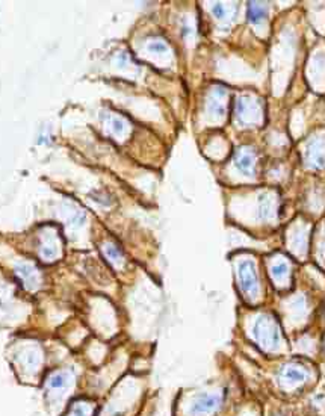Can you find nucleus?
<instances>
[{
  "label": "nucleus",
  "mask_w": 325,
  "mask_h": 416,
  "mask_svg": "<svg viewBox=\"0 0 325 416\" xmlns=\"http://www.w3.org/2000/svg\"><path fill=\"white\" fill-rule=\"evenodd\" d=\"M253 336L260 348L265 351H277L281 344L280 327L271 315H260L253 327Z\"/></svg>",
  "instance_id": "f257e3e1"
},
{
  "label": "nucleus",
  "mask_w": 325,
  "mask_h": 416,
  "mask_svg": "<svg viewBox=\"0 0 325 416\" xmlns=\"http://www.w3.org/2000/svg\"><path fill=\"white\" fill-rule=\"evenodd\" d=\"M224 404V393L215 392V393H198L192 398L189 407H188V415L190 416H207L215 413L219 410V407Z\"/></svg>",
  "instance_id": "f03ea898"
},
{
  "label": "nucleus",
  "mask_w": 325,
  "mask_h": 416,
  "mask_svg": "<svg viewBox=\"0 0 325 416\" xmlns=\"http://www.w3.org/2000/svg\"><path fill=\"white\" fill-rule=\"evenodd\" d=\"M238 280L239 286L248 295L257 294L259 289V278L256 273V265L253 260H242L238 267Z\"/></svg>",
  "instance_id": "7ed1b4c3"
},
{
  "label": "nucleus",
  "mask_w": 325,
  "mask_h": 416,
  "mask_svg": "<svg viewBox=\"0 0 325 416\" xmlns=\"http://www.w3.org/2000/svg\"><path fill=\"white\" fill-rule=\"evenodd\" d=\"M309 369L299 365H288L280 371V383L286 388H297L309 380Z\"/></svg>",
  "instance_id": "20e7f679"
},
{
  "label": "nucleus",
  "mask_w": 325,
  "mask_h": 416,
  "mask_svg": "<svg viewBox=\"0 0 325 416\" xmlns=\"http://www.w3.org/2000/svg\"><path fill=\"white\" fill-rule=\"evenodd\" d=\"M14 270H15V274L20 277V280L23 281V286L29 289V291H35L40 288V283H41V277H40V273L38 270L32 265V263H27V262H20V263H15L14 265Z\"/></svg>",
  "instance_id": "39448f33"
},
{
  "label": "nucleus",
  "mask_w": 325,
  "mask_h": 416,
  "mask_svg": "<svg viewBox=\"0 0 325 416\" xmlns=\"http://www.w3.org/2000/svg\"><path fill=\"white\" fill-rule=\"evenodd\" d=\"M71 385V374L68 371H56L47 380V388L50 390H65Z\"/></svg>",
  "instance_id": "423d86ee"
},
{
  "label": "nucleus",
  "mask_w": 325,
  "mask_h": 416,
  "mask_svg": "<svg viewBox=\"0 0 325 416\" xmlns=\"http://www.w3.org/2000/svg\"><path fill=\"white\" fill-rule=\"evenodd\" d=\"M40 254H41V257H43L46 262L56 260L58 256H59V247H58L56 238L47 235V236L43 239V244H41V247H40Z\"/></svg>",
  "instance_id": "0eeeda50"
},
{
  "label": "nucleus",
  "mask_w": 325,
  "mask_h": 416,
  "mask_svg": "<svg viewBox=\"0 0 325 416\" xmlns=\"http://www.w3.org/2000/svg\"><path fill=\"white\" fill-rule=\"evenodd\" d=\"M22 365L25 366L23 369H26V372H36L41 365V354L36 353V350L33 348H27L23 353Z\"/></svg>",
  "instance_id": "6e6552de"
},
{
  "label": "nucleus",
  "mask_w": 325,
  "mask_h": 416,
  "mask_svg": "<svg viewBox=\"0 0 325 416\" xmlns=\"http://www.w3.org/2000/svg\"><path fill=\"white\" fill-rule=\"evenodd\" d=\"M291 274V268H289V263L284 262V260H280V262H275L271 267V277L274 278L275 283H284Z\"/></svg>",
  "instance_id": "1a4fd4ad"
},
{
  "label": "nucleus",
  "mask_w": 325,
  "mask_h": 416,
  "mask_svg": "<svg viewBox=\"0 0 325 416\" xmlns=\"http://www.w3.org/2000/svg\"><path fill=\"white\" fill-rule=\"evenodd\" d=\"M266 17V6L263 3H248V20L257 23Z\"/></svg>",
  "instance_id": "9d476101"
},
{
  "label": "nucleus",
  "mask_w": 325,
  "mask_h": 416,
  "mask_svg": "<svg viewBox=\"0 0 325 416\" xmlns=\"http://www.w3.org/2000/svg\"><path fill=\"white\" fill-rule=\"evenodd\" d=\"M236 166L239 171H242L244 174H251L253 171V166H254V159H253V155L248 153V152H244L238 156L236 159Z\"/></svg>",
  "instance_id": "9b49d317"
},
{
  "label": "nucleus",
  "mask_w": 325,
  "mask_h": 416,
  "mask_svg": "<svg viewBox=\"0 0 325 416\" xmlns=\"http://www.w3.org/2000/svg\"><path fill=\"white\" fill-rule=\"evenodd\" d=\"M103 253H105V256L108 257V260L112 263V265H121V262H123V254H121V251L117 249L115 245L106 244V245L103 247Z\"/></svg>",
  "instance_id": "f8f14e48"
},
{
  "label": "nucleus",
  "mask_w": 325,
  "mask_h": 416,
  "mask_svg": "<svg viewBox=\"0 0 325 416\" xmlns=\"http://www.w3.org/2000/svg\"><path fill=\"white\" fill-rule=\"evenodd\" d=\"M126 129H127V127H126V123H124L121 118H117V117L110 118V121H109V130H110L112 135L121 137V135H124Z\"/></svg>",
  "instance_id": "ddd939ff"
},
{
  "label": "nucleus",
  "mask_w": 325,
  "mask_h": 416,
  "mask_svg": "<svg viewBox=\"0 0 325 416\" xmlns=\"http://www.w3.org/2000/svg\"><path fill=\"white\" fill-rule=\"evenodd\" d=\"M67 416H91V406L85 403H78Z\"/></svg>",
  "instance_id": "4468645a"
},
{
  "label": "nucleus",
  "mask_w": 325,
  "mask_h": 416,
  "mask_svg": "<svg viewBox=\"0 0 325 416\" xmlns=\"http://www.w3.org/2000/svg\"><path fill=\"white\" fill-rule=\"evenodd\" d=\"M147 49L151 53H165L168 50V46L163 41H151V43H148Z\"/></svg>",
  "instance_id": "2eb2a0df"
},
{
  "label": "nucleus",
  "mask_w": 325,
  "mask_h": 416,
  "mask_svg": "<svg viewBox=\"0 0 325 416\" xmlns=\"http://www.w3.org/2000/svg\"><path fill=\"white\" fill-rule=\"evenodd\" d=\"M212 12H214V15H215L217 18H222V17L225 15V9H224V6H222L221 3H215V5H214Z\"/></svg>",
  "instance_id": "dca6fc26"
}]
</instances>
